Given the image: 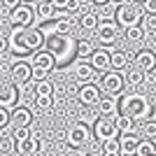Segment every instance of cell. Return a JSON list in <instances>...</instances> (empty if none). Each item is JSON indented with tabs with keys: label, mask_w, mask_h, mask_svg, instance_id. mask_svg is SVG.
I'll list each match as a JSON object with an SVG mask.
<instances>
[{
	"label": "cell",
	"mask_w": 156,
	"mask_h": 156,
	"mask_svg": "<svg viewBox=\"0 0 156 156\" xmlns=\"http://www.w3.org/2000/svg\"><path fill=\"white\" fill-rule=\"evenodd\" d=\"M44 49L54 56L56 63H68L75 56V40L68 35H58V33H47L44 35Z\"/></svg>",
	"instance_id": "cell-1"
},
{
	"label": "cell",
	"mask_w": 156,
	"mask_h": 156,
	"mask_svg": "<svg viewBox=\"0 0 156 156\" xmlns=\"http://www.w3.org/2000/svg\"><path fill=\"white\" fill-rule=\"evenodd\" d=\"M151 112L154 110H151L149 98L142 96V93H130V96L121 98V114L130 117L133 121H135V119H154Z\"/></svg>",
	"instance_id": "cell-2"
},
{
	"label": "cell",
	"mask_w": 156,
	"mask_h": 156,
	"mask_svg": "<svg viewBox=\"0 0 156 156\" xmlns=\"http://www.w3.org/2000/svg\"><path fill=\"white\" fill-rule=\"evenodd\" d=\"M144 16L142 7L137 5V2H119L117 7H114V23L121 28H128V26H137L140 23V19Z\"/></svg>",
	"instance_id": "cell-3"
},
{
	"label": "cell",
	"mask_w": 156,
	"mask_h": 156,
	"mask_svg": "<svg viewBox=\"0 0 156 156\" xmlns=\"http://www.w3.org/2000/svg\"><path fill=\"white\" fill-rule=\"evenodd\" d=\"M35 105L40 110H51L54 107V84L49 79H42L35 86Z\"/></svg>",
	"instance_id": "cell-4"
},
{
	"label": "cell",
	"mask_w": 156,
	"mask_h": 156,
	"mask_svg": "<svg viewBox=\"0 0 156 156\" xmlns=\"http://www.w3.org/2000/svg\"><path fill=\"white\" fill-rule=\"evenodd\" d=\"M89 140H91V130H89L86 124H75V126L68 128V133H65V142L70 144V147L89 144Z\"/></svg>",
	"instance_id": "cell-5"
},
{
	"label": "cell",
	"mask_w": 156,
	"mask_h": 156,
	"mask_svg": "<svg viewBox=\"0 0 156 156\" xmlns=\"http://www.w3.org/2000/svg\"><path fill=\"white\" fill-rule=\"evenodd\" d=\"M33 19H35V12H33V7L30 5H26V2H21V5H16L9 12V23L12 26H33Z\"/></svg>",
	"instance_id": "cell-6"
},
{
	"label": "cell",
	"mask_w": 156,
	"mask_h": 156,
	"mask_svg": "<svg viewBox=\"0 0 156 156\" xmlns=\"http://www.w3.org/2000/svg\"><path fill=\"white\" fill-rule=\"evenodd\" d=\"M9 77H12V84L16 86H26L30 82V63L28 61H21L16 58L9 68Z\"/></svg>",
	"instance_id": "cell-7"
},
{
	"label": "cell",
	"mask_w": 156,
	"mask_h": 156,
	"mask_svg": "<svg viewBox=\"0 0 156 156\" xmlns=\"http://www.w3.org/2000/svg\"><path fill=\"white\" fill-rule=\"evenodd\" d=\"M100 89L107 91L110 96H119L121 89H124V77H121V72H117V70L105 72L103 79H100Z\"/></svg>",
	"instance_id": "cell-8"
},
{
	"label": "cell",
	"mask_w": 156,
	"mask_h": 156,
	"mask_svg": "<svg viewBox=\"0 0 156 156\" xmlns=\"http://www.w3.org/2000/svg\"><path fill=\"white\" fill-rule=\"evenodd\" d=\"M93 135H96L98 142H105L110 137H117V130L112 126V119L110 117H98L96 124H93Z\"/></svg>",
	"instance_id": "cell-9"
},
{
	"label": "cell",
	"mask_w": 156,
	"mask_h": 156,
	"mask_svg": "<svg viewBox=\"0 0 156 156\" xmlns=\"http://www.w3.org/2000/svg\"><path fill=\"white\" fill-rule=\"evenodd\" d=\"M28 63L30 65H35V68H42V70H47V72H51L54 70V65H56V61H54V56L47 49H35V51H30V56H28Z\"/></svg>",
	"instance_id": "cell-10"
},
{
	"label": "cell",
	"mask_w": 156,
	"mask_h": 156,
	"mask_svg": "<svg viewBox=\"0 0 156 156\" xmlns=\"http://www.w3.org/2000/svg\"><path fill=\"white\" fill-rule=\"evenodd\" d=\"M96 35H98V40H100L103 44H112V42L117 40V35H119V26L114 21H98Z\"/></svg>",
	"instance_id": "cell-11"
},
{
	"label": "cell",
	"mask_w": 156,
	"mask_h": 156,
	"mask_svg": "<svg viewBox=\"0 0 156 156\" xmlns=\"http://www.w3.org/2000/svg\"><path fill=\"white\" fill-rule=\"evenodd\" d=\"M9 124L14 128H28L33 124L30 107H14V110H9Z\"/></svg>",
	"instance_id": "cell-12"
},
{
	"label": "cell",
	"mask_w": 156,
	"mask_h": 156,
	"mask_svg": "<svg viewBox=\"0 0 156 156\" xmlns=\"http://www.w3.org/2000/svg\"><path fill=\"white\" fill-rule=\"evenodd\" d=\"M77 98L79 103L86 105V107H91V105L98 103V98H100V86H96L93 82H89V84H82L77 91Z\"/></svg>",
	"instance_id": "cell-13"
},
{
	"label": "cell",
	"mask_w": 156,
	"mask_h": 156,
	"mask_svg": "<svg viewBox=\"0 0 156 156\" xmlns=\"http://www.w3.org/2000/svg\"><path fill=\"white\" fill-rule=\"evenodd\" d=\"M16 86L12 82H0V107H5V110H12L14 105H16Z\"/></svg>",
	"instance_id": "cell-14"
},
{
	"label": "cell",
	"mask_w": 156,
	"mask_h": 156,
	"mask_svg": "<svg viewBox=\"0 0 156 156\" xmlns=\"http://www.w3.org/2000/svg\"><path fill=\"white\" fill-rule=\"evenodd\" d=\"M23 40H26V49L28 51H35V49H40L42 42H44V33L40 30V28H35V26H26Z\"/></svg>",
	"instance_id": "cell-15"
},
{
	"label": "cell",
	"mask_w": 156,
	"mask_h": 156,
	"mask_svg": "<svg viewBox=\"0 0 156 156\" xmlns=\"http://www.w3.org/2000/svg\"><path fill=\"white\" fill-rule=\"evenodd\" d=\"M89 61H91V68L98 70V72L110 70V51H107V49H93L91 56H89Z\"/></svg>",
	"instance_id": "cell-16"
},
{
	"label": "cell",
	"mask_w": 156,
	"mask_h": 156,
	"mask_svg": "<svg viewBox=\"0 0 156 156\" xmlns=\"http://www.w3.org/2000/svg\"><path fill=\"white\" fill-rule=\"evenodd\" d=\"M119 140V154L121 156H135V149H137V140L133 133H121V137H117Z\"/></svg>",
	"instance_id": "cell-17"
},
{
	"label": "cell",
	"mask_w": 156,
	"mask_h": 156,
	"mask_svg": "<svg viewBox=\"0 0 156 156\" xmlns=\"http://www.w3.org/2000/svg\"><path fill=\"white\" fill-rule=\"evenodd\" d=\"M40 147H42V142H40L35 135L26 137V140H16V151H19L21 156H33V154H37Z\"/></svg>",
	"instance_id": "cell-18"
},
{
	"label": "cell",
	"mask_w": 156,
	"mask_h": 156,
	"mask_svg": "<svg viewBox=\"0 0 156 156\" xmlns=\"http://www.w3.org/2000/svg\"><path fill=\"white\" fill-rule=\"evenodd\" d=\"M135 63H137V68H140L142 72L154 70V68H156V54L151 51V49H142V51H137Z\"/></svg>",
	"instance_id": "cell-19"
},
{
	"label": "cell",
	"mask_w": 156,
	"mask_h": 156,
	"mask_svg": "<svg viewBox=\"0 0 156 156\" xmlns=\"http://www.w3.org/2000/svg\"><path fill=\"white\" fill-rule=\"evenodd\" d=\"M93 68L91 65H86L84 61H79L77 65H75V77H77V84H89V82H93Z\"/></svg>",
	"instance_id": "cell-20"
},
{
	"label": "cell",
	"mask_w": 156,
	"mask_h": 156,
	"mask_svg": "<svg viewBox=\"0 0 156 156\" xmlns=\"http://www.w3.org/2000/svg\"><path fill=\"white\" fill-rule=\"evenodd\" d=\"M110 119H112V126H114V130H119V133H130V130H133V119L126 117V114H119V112H114Z\"/></svg>",
	"instance_id": "cell-21"
},
{
	"label": "cell",
	"mask_w": 156,
	"mask_h": 156,
	"mask_svg": "<svg viewBox=\"0 0 156 156\" xmlns=\"http://www.w3.org/2000/svg\"><path fill=\"white\" fill-rule=\"evenodd\" d=\"M98 110L103 117H112L114 112H117V98L114 96H107V98H98Z\"/></svg>",
	"instance_id": "cell-22"
},
{
	"label": "cell",
	"mask_w": 156,
	"mask_h": 156,
	"mask_svg": "<svg viewBox=\"0 0 156 156\" xmlns=\"http://www.w3.org/2000/svg\"><path fill=\"white\" fill-rule=\"evenodd\" d=\"M126 65H128V54L126 51H121V49H119V51H110V68L112 70L121 72Z\"/></svg>",
	"instance_id": "cell-23"
},
{
	"label": "cell",
	"mask_w": 156,
	"mask_h": 156,
	"mask_svg": "<svg viewBox=\"0 0 156 156\" xmlns=\"http://www.w3.org/2000/svg\"><path fill=\"white\" fill-rule=\"evenodd\" d=\"M33 12H35V16H37L40 21H51L54 16H56V9L51 7V2H37Z\"/></svg>",
	"instance_id": "cell-24"
},
{
	"label": "cell",
	"mask_w": 156,
	"mask_h": 156,
	"mask_svg": "<svg viewBox=\"0 0 156 156\" xmlns=\"http://www.w3.org/2000/svg\"><path fill=\"white\" fill-rule=\"evenodd\" d=\"M75 28V21L70 19V14H65L61 19H56V26H54V33H58V35H70V30Z\"/></svg>",
	"instance_id": "cell-25"
},
{
	"label": "cell",
	"mask_w": 156,
	"mask_h": 156,
	"mask_svg": "<svg viewBox=\"0 0 156 156\" xmlns=\"http://www.w3.org/2000/svg\"><path fill=\"white\" fill-rule=\"evenodd\" d=\"M91 51H93V44L89 42V40H79V42H75V56H77L79 61L89 58Z\"/></svg>",
	"instance_id": "cell-26"
},
{
	"label": "cell",
	"mask_w": 156,
	"mask_h": 156,
	"mask_svg": "<svg viewBox=\"0 0 156 156\" xmlns=\"http://www.w3.org/2000/svg\"><path fill=\"white\" fill-rule=\"evenodd\" d=\"M140 23H142V33H144V37H151L156 33V14H144L142 19H140Z\"/></svg>",
	"instance_id": "cell-27"
},
{
	"label": "cell",
	"mask_w": 156,
	"mask_h": 156,
	"mask_svg": "<svg viewBox=\"0 0 156 156\" xmlns=\"http://www.w3.org/2000/svg\"><path fill=\"white\" fill-rule=\"evenodd\" d=\"M135 156H156V144L154 140H140L137 142Z\"/></svg>",
	"instance_id": "cell-28"
},
{
	"label": "cell",
	"mask_w": 156,
	"mask_h": 156,
	"mask_svg": "<svg viewBox=\"0 0 156 156\" xmlns=\"http://www.w3.org/2000/svg\"><path fill=\"white\" fill-rule=\"evenodd\" d=\"M79 26L84 28V30H96V26H98L96 12H84V14H82V19H79Z\"/></svg>",
	"instance_id": "cell-29"
},
{
	"label": "cell",
	"mask_w": 156,
	"mask_h": 156,
	"mask_svg": "<svg viewBox=\"0 0 156 156\" xmlns=\"http://www.w3.org/2000/svg\"><path fill=\"white\" fill-rule=\"evenodd\" d=\"M100 7H103V9L96 14L98 21H100V19H103V21H114V7H117V5H114V2H105V5H100Z\"/></svg>",
	"instance_id": "cell-30"
},
{
	"label": "cell",
	"mask_w": 156,
	"mask_h": 156,
	"mask_svg": "<svg viewBox=\"0 0 156 156\" xmlns=\"http://www.w3.org/2000/svg\"><path fill=\"white\" fill-rule=\"evenodd\" d=\"M126 40H130V42H140V40H144V33L140 26H128L126 28Z\"/></svg>",
	"instance_id": "cell-31"
},
{
	"label": "cell",
	"mask_w": 156,
	"mask_h": 156,
	"mask_svg": "<svg viewBox=\"0 0 156 156\" xmlns=\"http://www.w3.org/2000/svg\"><path fill=\"white\" fill-rule=\"evenodd\" d=\"M142 135L144 140H154L156 137V119H147V124L142 126Z\"/></svg>",
	"instance_id": "cell-32"
},
{
	"label": "cell",
	"mask_w": 156,
	"mask_h": 156,
	"mask_svg": "<svg viewBox=\"0 0 156 156\" xmlns=\"http://www.w3.org/2000/svg\"><path fill=\"white\" fill-rule=\"evenodd\" d=\"M128 82H130V86H140V84H144V72L140 70V68L130 70V72H128Z\"/></svg>",
	"instance_id": "cell-33"
},
{
	"label": "cell",
	"mask_w": 156,
	"mask_h": 156,
	"mask_svg": "<svg viewBox=\"0 0 156 156\" xmlns=\"http://www.w3.org/2000/svg\"><path fill=\"white\" fill-rule=\"evenodd\" d=\"M79 9H82V0H65V2H63V12L65 14L79 12Z\"/></svg>",
	"instance_id": "cell-34"
},
{
	"label": "cell",
	"mask_w": 156,
	"mask_h": 156,
	"mask_svg": "<svg viewBox=\"0 0 156 156\" xmlns=\"http://www.w3.org/2000/svg\"><path fill=\"white\" fill-rule=\"evenodd\" d=\"M47 75H49L47 70H42V68H35V65H30V79H35V82H42V79H47Z\"/></svg>",
	"instance_id": "cell-35"
},
{
	"label": "cell",
	"mask_w": 156,
	"mask_h": 156,
	"mask_svg": "<svg viewBox=\"0 0 156 156\" xmlns=\"http://www.w3.org/2000/svg\"><path fill=\"white\" fill-rule=\"evenodd\" d=\"M142 12L144 14H156V0H142Z\"/></svg>",
	"instance_id": "cell-36"
},
{
	"label": "cell",
	"mask_w": 156,
	"mask_h": 156,
	"mask_svg": "<svg viewBox=\"0 0 156 156\" xmlns=\"http://www.w3.org/2000/svg\"><path fill=\"white\" fill-rule=\"evenodd\" d=\"M30 135H33V133L28 128H16V130H14V140H26V137H30Z\"/></svg>",
	"instance_id": "cell-37"
},
{
	"label": "cell",
	"mask_w": 156,
	"mask_h": 156,
	"mask_svg": "<svg viewBox=\"0 0 156 156\" xmlns=\"http://www.w3.org/2000/svg\"><path fill=\"white\" fill-rule=\"evenodd\" d=\"M0 5H2V9H7V12H12L16 5H21V0H0Z\"/></svg>",
	"instance_id": "cell-38"
},
{
	"label": "cell",
	"mask_w": 156,
	"mask_h": 156,
	"mask_svg": "<svg viewBox=\"0 0 156 156\" xmlns=\"http://www.w3.org/2000/svg\"><path fill=\"white\" fill-rule=\"evenodd\" d=\"M9 124V110H5V107H0V128L2 126Z\"/></svg>",
	"instance_id": "cell-39"
},
{
	"label": "cell",
	"mask_w": 156,
	"mask_h": 156,
	"mask_svg": "<svg viewBox=\"0 0 156 156\" xmlns=\"http://www.w3.org/2000/svg\"><path fill=\"white\" fill-rule=\"evenodd\" d=\"M77 91H79V84H77V82H75V84H68V86H65V96H70V98L77 96Z\"/></svg>",
	"instance_id": "cell-40"
},
{
	"label": "cell",
	"mask_w": 156,
	"mask_h": 156,
	"mask_svg": "<svg viewBox=\"0 0 156 156\" xmlns=\"http://www.w3.org/2000/svg\"><path fill=\"white\" fill-rule=\"evenodd\" d=\"M144 82H147V84H154V82H156L154 70H147V72H144Z\"/></svg>",
	"instance_id": "cell-41"
},
{
	"label": "cell",
	"mask_w": 156,
	"mask_h": 156,
	"mask_svg": "<svg viewBox=\"0 0 156 156\" xmlns=\"http://www.w3.org/2000/svg\"><path fill=\"white\" fill-rule=\"evenodd\" d=\"M5 51H7V37L0 35V54H5Z\"/></svg>",
	"instance_id": "cell-42"
},
{
	"label": "cell",
	"mask_w": 156,
	"mask_h": 156,
	"mask_svg": "<svg viewBox=\"0 0 156 156\" xmlns=\"http://www.w3.org/2000/svg\"><path fill=\"white\" fill-rule=\"evenodd\" d=\"M91 2H93V5H98V7H100V5H105V2H110V0H91Z\"/></svg>",
	"instance_id": "cell-43"
},
{
	"label": "cell",
	"mask_w": 156,
	"mask_h": 156,
	"mask_svg": "<svg viewBox=\"0 0 156 156\" xmlns=\"http://www.w3.org/2000/svg\"><path fill=\"white\" fill-rule=\"evenodd\" d=\"M21 2H26V5H30V2H35V0H21Z\"/></svg>",
	"instance_id": "cell-44"
},
{
	"label": "cell",
	"mask_w": 156,
	"mask_h": 156,
	"mask_svg": "<svg viewBox=\"0 0 156 156\" xmlns=\"http://www.w3.org/2000/svg\"><path fill=\"white\" fill-rule=\"evenodd\" d=\"M110 2H114V5H119V2H124V0H110Z\"/></svg>",
	"instance_id": "cell-45"
},
{
	"label": "cell",
	"mask_w": 156,
	"mask_h": 156,
	"mask_svg": "<svg viewBox=\"0 0 156 156\" xmlns=\"http://www.w3.org/2000/svg\"><path fill=\"white\" fill-rule=\"evenodd\" d=\"M35 2H49V0H35Z\"/></svg>",
	"instance_id": "cell-46"
},
{
	"label": "cell",
	"mask_w": 156,
	"mask_h": 156,
	"mask_svg": "<svg viewBox=\"0 0 156 156\" xmlns=\"http://www.w3.org/2000/svg\"><path fill=\"white\" fill-rule=\"evenodd\" d=\"M133 2H137V5H140V2H142V0H133Z\"/></svg>",
	"instance_id": "cell-47"
},
{
	"label": "cell",
	"mask_w": 156,
	"mask_h": 156,
	"mask_svg": "<svg viewBox=\"0 0 156 156\" xmlns=\"http://www.w3.org/2000/svg\"><path fill=\"white\" fill-rule=\"evenodd\" d=\"M0 144H2V135H0Z\"/></svg>",
	"instance_id": "cell-48"
}]
</instances>
